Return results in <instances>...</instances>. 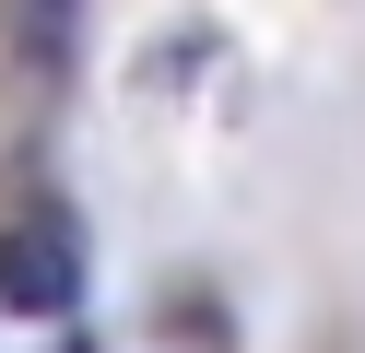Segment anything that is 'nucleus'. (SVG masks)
Listing matches in <instances>:
<instances>
[{
  "instance_id": "1",
  "label": "nucleus",
  "mask_w": 365,
  "mask_h": 353,
  "mask_svg": "<svg viewBox=\"0 0 365 353\" xmlns=\"http://www.w3.org/2000/svg\"><path fill=\"white\" fill-rule=\"evenodd\" d=\"M0 306L12 318H71L83 306V235L59 200H36L24 224H0Z\"/></svg>"
}]
</instances>
